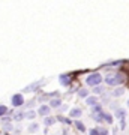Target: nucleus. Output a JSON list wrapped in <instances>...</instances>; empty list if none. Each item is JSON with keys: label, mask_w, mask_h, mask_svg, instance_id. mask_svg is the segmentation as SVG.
Instances as JSON below:
<instances>
[{"label": "nucleus", "mask_w": 129, "mask_h": 135, "mask_svg": "<svg viewBox=\"0 0 129 135\" xmlns=\"http://www.w3.org/2000/svg\"><path fill=\"white\" fill-rule=\"evenodd\" d=\"M125 81V75L123 74H110V75H107L105 78V83L108 84V86H119L120 83H123Z\"/></svg>", "instance_id": "1"}, {"label": "nucleus", "mask_w": 129, "mask_h": 135, "mask_svg": "<svg viewBox=\"0 0 129 135\" xmlns=\"http://www.w3.org/2000/svg\"><path fill=\"white\" fill-rule=\"evenodd\" d=\"M102 75L101 74H98V72H93V74H90L89 77L86 78V84L87 86H90V87H96V86H99L101 83H102Z\"/></svg>", "instance_id": "2"}, {"label": "nucleus", "mask_w": 129, "mask_h": 135, "mask_svg": "<svg viewBox=\"0 0 129 135\" xmlns=\"http://www.w3.org/2000/svg\"><path fill=\"white\" fill-rule=\"evenodd\" d=\"M23 104H24V98L21 93H17V95L12 96V105L14 107H21Z\"/></svg>", "instance_id": "3"}, {"label": "nucleus", "mask_w": 129, "mask_h": 135, "mask_svg": "<svg viewBox=\"0 0 129 135\" xmlns=\"http://www.w3.org/2000/svg\"><path fill=\"white\" fill-rule=\"evenodd\" d=\"M50 111H51V108H50L48 105H41V107H39V110H38V113H39V116L48 117V114H50Z\"/></svg>", "instance_id": "4"}, {"label": "nucleus", "mask_w": 129, "mask_h": 135, "mask_svg": "<svg viewBox=\"0 0 129 135\" xmlns=\"http://www.w3.org/2000/svg\"><path fill=\"white\" fill-rule=\"evenodd\" d=\"M59 81H60L62 86H69L71 84V77L69 75H60L59 77Z\"/></svg>", "instance_id": "5"}, {"label": "nucleus", "mask_w": 129, "mask_h": 135, "mask_svg": "<svg viewBox=\"0 0 129 135\" xmlns=\"http://www.w3.org/2000/svg\"><path fill=\"white\" fill-rule=\"evenodd\" d=\"M81 114H83L81 108H72V110L69 111V116H71V117H75V119H77V117H80Z\"/></svg>", "instance_id": "6"}, {"label": "nucleus", "mask_w": 129, "mask_h": 135, "mask_svg": "<svg viewBox=\"0 0 129 135\" xmlns=\"http://www.w3.org/2000/svg\"><path fill=\"white\" fill-rule=\"evenodd\" d=\"M101 116V119H102V120H105L107 123H113V116H111V114H108V113H101L99 114Z\"/></svg>", "instance_id": "7"}, {"label": "nucleus", "mask_w": 129, "mask_h": 135, "mask_svg": "<svg viewBox=\"0 0 129 135\" xmlns=\"http://www.w3.org/2000/svg\"><path fill=\"white\" fill-rule=\"evenodd\" d=\"M125 116H126V111H125L123 108H117V110H116V117H117V119L123 120Z\"/></svg>", "instance_id": "8"}, {"label": "nucleus", "mask_w": 129, "mask_h": 135, "mask_svg": "<svg viewBox=\"0 0 129 135\" xmlns=\"http://www.w3.org/2000/svg\"><path fill=\"white\" fill-rule=\"evenodd\" d=\"M86 102H87V105L95 107L96 104H98V98L96 96H89V98H86Z\"/></svg>", "instance_id": "9"}, {"label": "nucleus", "mask_w": 129, "mask_h": 135, "mask_svg": "<svg viewBox=\"0 0 129 135\" xmlns=\"http://www.w3.org/2000/svg\"><path fill=\"white\" fill-rule=\"evenodd\" d=\"M92 111H93V116L101 114V113H102V105H101V104H96L95 107H92Z\"/></svg>", "instance_id": "10"}, {"label": "nucleus", "mask_w": 129, "mask_h": 135, "mask_svg": "<svg viewBox=\"0 0 129 135\" xmlns=\"http://www.w3.org/2000/svg\"><path fill=\"white\" fill-rule=\"evenodd\" d=\"M123 93H125V89H123V87H119V89H116L114 92H113V96H114V98H119V96H122Z\"/></svg>", "instance_id": "11"}, {"label": "nucleus", "mask_w": 129, "mask_h": 135, "mask_svg": "<svg viewBox=\"0 0 129 135\" xmlns=\"http://www.w3.org/2000/svg\"><path fill=\"white\" fill-rule=\"evenodd\" d=\"M44 123H45V126H51V125L56 123V119H54V117H45Z\"/></svg>", "instance_id": "12"}, {"label": "nucleus", "mask_w": 129, "mask_h": 135, "mask_svg": "<svg viewBox=\"0 0 129 135\" xmlns=\"http://www.w3.org/2000/svg\"><path fill=\"white\" fill-rule=\"evenodd\" d=\"M78 96L80 98H89V90H86V89H80V90H78Z\"/></svg>", "instance_id": "13"}, {"label": "nucleus", "mask_w": 129, "mask_h": 135, "mask_svg": "<svg viewBox=\"0 0 129 135\" xmlns=\"http://www.w3.org/2000/svg\"><path fill=\"white\" fill-rule=\"evenodd\" d=\"M60 104H62V102H60V99H53V101L50 102V108H51V107H53V108H59V107H60Z\"/></svg>", "instance_id": "14"}, {"label": "nucleus", "mask_w": 129, "mask_h": 135, "mask_svg": "<svg viewBox=\"0 0 129 135\" xmlns=\"http://www.w3.org/2000/svg\"><path fill=\"white\" fill-rule=\"evenodd\" d=\"M75 126H77V129L80 131V132H84V131H86V126L83 125L81 122H75Z\"/></svg>", "instance_id": "15"}, {"label": "nucleus", "mask_w": 129, "mask_h": 135, "mask_svg": "<svg viewBox=\"0 0 129 135\" xmlns=\"http://www.w3.org/2000/svg\"><path fill=\"white\" fill-rule=\"evenodd\" d=\"M96 132H98V135H107V134H108V131H107L105 128H98Z\"/></svg>", "instance_id": "16"}, {"label": "nucleus", "mask_w": 129, "mask_h": 135, "mask_svg": "<svg viewBox=\"0 0 129 135\" xmlns=\"http://www.w3.org/2000/svg\"><path fill=\"white\" fill-rule=\"evenodd\" d=\"M6 113H8V108L5 105H0V117H3Z\"/></svg>", "instance_id": "17"}, {"label": "nucleus", "mask_w": 129, "mask_h": 135, "mask_svg": "<svg viewBox=\"0 0 129 135\" xmlns=\"http://www.w3.org/2000/svg\"><path fill=\"white\" fill-rule=\"evenodd\" d=\"M38 123H33V125H30L29 126V132H36V131H38Z\"/></svg>", "instance_id": "18"}, {"label": "nucleus", "mask_w": 129, "mask_h": 135, "mask_svg": "<svg viewBox=\"0 0 129 135\" xmlns=\"http://www.w3.org/2000/svg\"><path fill=\"white\" fill-rule=\"evenodd\" d=\"M93 92H95L96 95H99V93H104V87H102V86H96Z\"/></svg>", "instance_id": "19"}, {"label": "nucleus", "mask_w": 129, "mask_h": 135, "mask_svg": "<svg viewBox=\"0 0 129 135\" xmlns=\"http://www.w3.org/2000/svg\"><path fill=\"white\" fill-rule=\"evenodd\" d=\"M23 117H24L23 113H17V114H15V117H14V120L20 122V120H23Z\"/></svg>", "instance_id": "20"}, {"label": "nucleus", "mask_w": 129, "mask_h": 135, "mask_svg": "<svg viewBox=\"0 0 129 135\" xmlns=\"http://www.w3.org/2000/svg\"><path fill=\"white\" fill-rule=\"evenodd\" d=\"M39 84H41L39 81H38V83H35V84H32L30 87H27V89H26V92H29V90H35V89H36V87H38Z\"/></svg>", "instance_id": "21"}, {"label": "nucleus", "mask_w": 129, "mask_h": 135, "mask_svg": "<svg viewBox=\"0 0 129 135\" xmlns=\"http://www.w3.org/2000/svg\"><path fill=\"white\" fill-rule=\"evenodd\" d=\"M26 117H27V119H35V117H36V113H35V111H29V113L26 114Z\"/></svg>", "instance_id": "22"}, {"label": "nucleus", "mask_w": 129, "mask_h": 135, "mask_svg": "<svg viewBox=\"0 0 129 135\" xmlns=\"http://www.w3.org/2000/svg\"><path fill=\"white\" fill-rule=\"evenodd\" d=\"M59 120L63 122V123H69V119H65V117H59Z\"/></svg>", "instance_id": "23"}, {"label": "nucleus", "mask_w": 129, "mask_h": 135, "mask_svg": "<svg viewBox=\"0 0 129 135\" xmlns=\"http://www.w3.org/2000/svg\"><path fill=\"white\" fill-rule=\"evenodd\" d=\"M5 129H6V131H11V129H12V126L8 123V125H5Z\"/></svg>", "instance_id": "24"}, {"label": "nucleus", "mask_w": 129, "mask_h": 135, "mask_svg": "<svg viewBox=\"0 0 129 135\" xmlns=\"http://www.w3.org/2000/svg\"><path fill=\"white\" fill-rule=\"evenodd\" d=\"M90 135H98V132H96V129H92V131H90Z\"/></svg>", "instance_id": "25"}, {"label": "nucleus", "mask_w": 129, "mask_h": 135, "mask_svg": "<svg viewBox=\"0 0 129 135\" xmlns=\"http://www.w3.org/2000/svg\"><path fill=\"white\" fill-rule=\"evenodd\" d=\"M128 107H129V101H128Z\"/></svg>", "instance_id": "26"}]
</instances>
